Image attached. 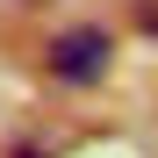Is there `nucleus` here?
<instances>
[{
  "label": "nucleus",
  "instance_id": "f257e3e1",
  "mask_svg": "<svg viewBox=\"0 0 158 158\" xmlns=\"http://www.w3.org/2000/svg\"><path fill=\"white\" fill-rule=\"evenodd\" d=\"M43 65H50V79H58V86H94V79L115 65V36L94 29V22L58 29V36H50V50H43Z\"/></svg>",
  "mask_w": 158,
  "mask_h": 158
},
{
  "label": "nucleus",
  "instance_id": "f03ea898",
  "mask_svg": "<svg viewBox=\"0 0 158 158\" xmlns=\"http://www.w3.org/2000/svg\"><path fill=\"white\" fill-rule=\"evenodd\" d=\"M137 29H144V36H158V0H137Z\"/></svg>",
  "mask_w": 158,
  "mask_h": 158
},
{
  "label": "nucleus",
  "instance_id": "7ed1b4c3",
  "mask_svg": "<svg viewBox=\"0 0 158 158\" xmlns=\"http://www.w3.org/2000/svg\"><path fill=\"white\" fill-rule=\"evenodd\" d=\"M15 158H43V151H36V144H22V151H15Z\"/></svg>",
  "mask_w": 158,
  "mask_h": 158
}]
</instances>
